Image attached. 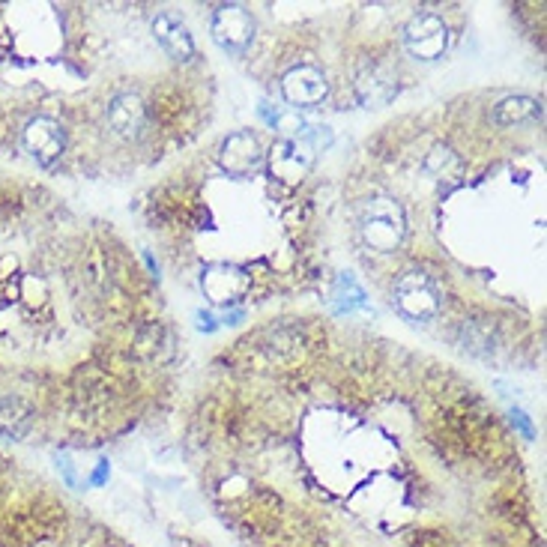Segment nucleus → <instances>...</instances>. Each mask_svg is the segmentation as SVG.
Masks as SVG:
<instances>
[{
    "label": "nucleus",
    "mask_w": 547,
    "mask_h": 547,
    "mask_svg": "<svg viewBox=\"0 0 547 547\" xmlns=\"http://www.w3.org/2000/svg\"><path fill=\"white\" fill-rule=\"evenodd\" d=\"M21 147L36 165L51 168L66 153V129H63V123H57L54 117H45V114L30 117L21 129Z\"/></svg>",
    "instance_id": "6e6552de"
},
{
    "label": "nucleus",
    "mask_w": 547,
    "mask_h": 547,
    "mask_svg": "<svg viewBox=\"0 0 547 547\" xmlns=\"http://www.w3.org/2000/svg\"><path fill=\"white\" fill-rule=\"evenodd\" d=\"M425 174L437 183H455L461 177V156L449 147V144H434L422 162Z\"/></svg>",
    "instance_id": "2eb2a0df"
},
{
    "label": "nucleus",
    "mask_w": 547,
    "mask_h": 547,
    "mask_svg": "<svg viewBox=\"0 0 547 547\" xmlns=\"http://www.w3.org/2000/svg\"><path fill=\"white\" fill-rule=\"evenodd\" d=\"M105 120H108V129L117 138L138 141L147 129V102L138 93L123 90V93L111 96V102L105 108Z\"/></svg>",
    "instance_id": "9d476101"
},
{
    "label": "nucleus",
    "mask_w": 547,
    "mask_h": 547,
    "mask_svg": "<svg viewBox=\"0 0 547 547\" xmlns=\"http://www.w3.org/2000/svg\"><path fill=\"white\" fill-rule=\"evenodd\" d=\"M153 36H156V42L162 45V51H165L171 60H177V63H189V60H195V54H198L189 27H186L180 18L168 15V12H162V15L153 18Z\"/></svg>",
    "instance_id": "f8f14e48"
},
{
    "label": "nucleus",
    "mask_w": 547,
    "mask_h": 547,
    "mask_svg": "<svg viewBox=\"0 0 547 547\" xmlns=\"http://www.w3.org/2000/svg\"><path fill=\"white\" fill-rule=\"evenodd\" d=\"M446 302V290L440 284L437 275L428 270H404L392 284V305L401 317L413 320V323H428L443 311Z\"/></svg>",
    "instance_id": "f03ea898"
},
{
    "label": "nucleus",
    "mask_w": 547,
    "mask_h": 547,
    "mask_svg": "<svg viewBox=\"0 0 547 547\" xmlns=\"http://www.w3.org/2000/svg\"><path fill=\"white\" fill-rule=\"evenodd\" d=\"M33 425H36V410L24 398H18V395L0 398V437L3 440L18 443L33 431Z\"/></svg>",
    "instance_id": "4468645a"
},
{
    "label": "nucleus",
    "mask_w": 547,
    "mask_h": 547,
    "mask_svg": "<svg viewBox=\"0 0 547 547\" xmlns=\"http://www.w3.org/2000/svg\"><path fill=\"white\" fill-rule=\"evenodd\" d=\"M273 129L281 135V141H293V138H305L311 132V123L305 120L302 111L284 108L273 117Z\"/></svg>",
    "instance_id": "dca6fc26"
},
{
    "label": "nucleus",
    "mask_w": 547,
    "mask_h": 547,
    "mask_svg": "<svg viewBox=\"0 0 547 547\" xmlns=\"http://www.w3.org/2000/svg\"><path fill=\"white\" fill-rule=\"evenodd\" d=\"M404 48L413 60L434 63L449 48V27L437 12H416L404 24Z\"/></svg>",
    "instance_id": "0eeeda50"
},
{
    "label": "nucleus",
    "mask_w": 547,
    "mask_h": 547,
    "mask_svg": "<svg viewBox=\"0 0 547 547\" xmlns=\"http://www.w3.org/2000/svg\"><path fill=\"white\" fill-rule=\"evenodd\" d=\"M201 287L204 293L210 296V302L216 305H234L243 299V293L249 290V275L237 267H228V264H219V267H210L207 273L201 275Z\"/></svg>",
    "instance_id": "9b49d317"
},
{
    "label": "nucleus",
    "mask_w": 547,
    "mask_h": 547,
    "mask_svg": "<svg viewBox=\"0 0 547 547\" xmlns=\"http://www.w3.org/2000/svg\"><path fill=\"white\" fill-rule=\"evenodd\" d=\"M210 36L213 42L234 57H243L258 36V21L243 3H225L210 18Z\"/></svg>",
    "instance_id": "20e7f679"
},
{
    "label": "nucleus",
    "mask_w": 547,
    "mask_h": 547,
    "mask_svg": "<svg viewBox=\"0 0 547 547\" xmlns=\"http://www.w3.org/2000/svg\"><path fill=\"white\" fill-rule=\"evenodd\" d=\"M335 296H338V311H353V308H365V305H368L362 287H359L350 275H341V278H338Z\"/></svg>",
    "instance_id": "f3484780"
},
{
    "label": "nucleus",
    "mask_w": 547,
    "mask_h": 547,
    "mask_svg": "<svg viewBox=\"0 0 547 547\" xmlns=\"http://www.w3.org/2000/svg\"><path fill=\"white\" fill-rule=\"evenodd\" d=\"M353 90L362 108H386L398 96V69L389 57L362 54L353 72Z\"/></svg>",
    "instance_id": "7ed1b4c3"
},
{
    "label": "nucleus",
    "mask_w": 547,
    "mask_h": 547,
    "mask_svg": "<svg viewBox=\"0 0 547 547\" xmlns=\"http://www.w3.org/2000/svg\"><path fill=\"white\" fill-rule=\"evenodd\" d=\"M264 162H267V150L252 129L231 132L219 147V165L231 177H249L258 168H264Z\"/></svg>",
    "instance_id": "1a4fd4ad"
},
{
    "label": "nucleus",
    "mask_w": 547,
    "mask_h": 547,
    "mask_svg": "<svg viewBox=\"0 0 547 547\" xmlns=\"http://www.w3.org/2000/svg\"><path fill=\"white\" fill-rule=\"evenodd\" d=\"M198 329H204V332H213L216 329V323H213V314H198Z\"/></svg>",
    "instance_id": "6ab92c4d"
},
{
    "label": "nucleus",
    "mask_w": 547,
    "mask_h": 547,
    "mask_svg": "<svg viewBox=\"0 0 547 547\" xmlns=\"http://www.w3.org/2000/svg\"><path fill=\"white\" fill-rule=\"evenodd\" d=\"M359 237L377 255H392L407 240V213L392 195H368L359 204Z\"/></svg>",
    "instance_id": "f257e3e1"
},
{
    "label": "nucleus",
    "mask_w": 547,
    "mask_h": 547,
    "mask_svg": "<svg viewBox=\"0 0 547 547\" xmlns=\"http://www.w3.org/2000/svg\"><path fill=\"white\" fill-rule=\"evenodd\" d=\"M332 144V132L329 126H311V132L305 138H293V141H281L273 150V171L281 180H299L305 177L314 162L317 153L326 150Z\"/></svg>",
    "instance_id": "39448f33"
},
{
    "label": "nucleus",
    "mask_w": 547,
    "mask_h": 547,
    "mask_svg": "<svg viewBox=\"0 0 547 547\" xmlns=\"http://www.w3.org/2000/svg\"><path fill=\"white\" fill-rule=\"evenodd\" d=\"M278 87H281V99H284L287 108H293V111L317 108V105H323L326 96H329V78H326V72H323L320 66H314V63H296V66H290V69L281 75Z\"/></svg>",
    "instance_id": "423d86ee"
},
{
    "label": "nucleus",
    "mask_w": 547,
    "mask_h": 547,
    "mask_svg": "<svg viewBox=\"0 0 547 547\" xmlns=\"http://www.w3.org/2000/svg\"><path fill=\"white\" fill-rule=\"evenodd\" d=\"M512 425H518L527 437H533V428H530V422L524 419V413H521V410H512Z\"/></svg>",
    "instance_id": "a211bd4d"
},
{
    "label": "nucleus",
    "mask_w": 547,
    "mask_h": 547,
    "mask_svg": "<svg viewBox=\"0 0 547 547\" xmlns=\"http://www.w3.org/2000/svg\"><path fill=\"white\" fill-rule=\"evenodd\" d=\"M542 114H545L542 99H536L530 93H515L494 105L491 120L503 129H512V126H524V123H536V120H542Z\"/></svg>",
    "instance_id": "ddd939ff"
}]
</instances>
